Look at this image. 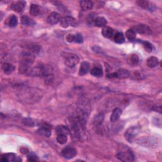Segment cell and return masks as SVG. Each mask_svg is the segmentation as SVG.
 Returning a JSON list of instances; mask_svg holds the SVG:
<instances>
[{
  "mask_svg": "<svg viewBox=\"0 0 162 162\" xmlns=\"http://www.w3.org/2000/svg\"><path fill=\"white\" fill-rule=\"evenodd\" d=\"M140 129L137 126H132L129 128L125 133V137H126V140L129 142H133L135 137L139 133Z\"/></svg>",
  "mask_w": 162,
  "mask_h": 162,
  "instance_id": "6da1fadb",
  "label": "cell"
},
{
  "mask_svg": "<svg viewBox=\"0 0 162 162\" xmlns=\"http://www.w3.org/2000/svg\"><path fill=\"white\" fill-rule=\"evenodd\" d=\"M117 157L122 161H132L134 160V155L130 150H125L118 152Z\"/></svg>",
  "mask_w": 162,
  "mask_h": 162,
  "instance_id": "7a4b0ae2",
  "label": "cell"
},
{
  "mask_svg": "<svg viewBox=\"0 0 162 162\" xmlns=\"http://www.w3.org/2000/svg\"><path fill=\"white\" fill-rule=\"evenodd\" d=\"M79 62V58L75 54H69L65 57V64L68 67H73L78 64Z\"/></svg>",
  "mask_w": 162,
  "mask_h": 162,
  "instance_id": "3957f363",
  "label": "cell"
},
{
  "mask_svg": "<svg viewBox=\"0 0 162 162\" xmlns=\"http://www.w3.org/2000/svg\"><path fill=\"white\" fill-rule=\"evenodd\" d=\"M60 25L63 28H67L69 26L76 27L77 25V22L75 18L70 16H66L62 18L60 21Z\"/></svg>",
  "mask_w": 162,
  "mask_h": 162,
  "instance_id": "277c9868",
  "label": "cell"
},
{
  "mask_svg": "<svg viewBox=\"0 0 162 162\" xmlns=\"http://www.w3.org/2000/svg\"><path fill=\"white\" fill-rule=\"evenodd\" d=\"M77 155V151L73 147H67L63 150L62 151V155L64 158L70 160L75 157Z\"/></svg>",
  "mask_w": 162,
  "mask_h": 162,
  "instance_id": "5b68a950",
  "label": "cell"
},
{
  "mask_svg": "<svg viewBox=\"0 0 162 162\" xmlns=\"http://www.w3.org/2000/svg\"><path fill=\"white\" fill-rule=\"evenodd\" d=\"M62 18L60 14L57 12H52L50 13L47 18V22L51 25L57 24L59 22L61 21Z\"/></svg>",
  "mask_w": 162,
  "mask_h": 162,
  "instance_id": "8992f818",
  "label": "cell"
},
{
  "mask_svg": "<svg viewBox=\"0 0 162 162\" xmlns=\"http://www.w3.org/2000/svg\"><path fill=\"white\" fill-rule=\"evenodd\" d=\"M134 32H137L141 34L149 35L151 34V32L150 27L144 24L138 25L134 27Z\"/></svg>",
  "mask_w": 162,
  "mask_h": 162,
  "instance_id": "52a82bcc",
  "label": "cell"
},
{
  "mask_svg": "<svg viewBox=\"0 0 162 162\" xmlns=\"http://www.w3.org/2000/svg\"><path fill=\"white\" fill-rule=\"evenodd\" d=\"M38 132L40 135L44 137H49L52 135V131H51L50 126H48L47 124H43L41 126L38 131Z\"/></svg>",
  "mask_w": 162,
  "mask_h": 162,
  "instance_id": "ba28073f",
  "label": "cell"
},
{
  "mask_svg": "<svg viewBox=\"0 0 162 162\" xmlns=\"http://www.w3.org/2000/svg\"><path fill=\"white\" fill-rule=\"evenodd\" d=\"M67 40L69 43H82L84 39L83 37L80 34H77L76 35L73 34H69L67 37Z\"/></svg>",
  "mask_w": 162,
  "mask_h": 162,
  "instance_id": "9c48e42d",
  "label": "cell"
},
{
  "mask_svg": "<svg viewBox=\"0 0 162 162\" xmlns=\"http://www.w3.org/2000/svg\"><path fill=\"white\" fill-rule=\"evenodd\" d=\"M1 161L3 162H7V161H22L20 158L17 157L16 155L13 153H8L3 155L1 157Z\"/></svg>",
  "mask_w": 162,
  "mask_h": 162,
  "instance_id": "30bf717a",
  "label": "cell"
},
{
  "mask_svg": "<svg viewBox=\"0 0 162 162\" xmlns=\"http://www.w3.org/2000/svg\"><path fill=\"white\" fill-rule=\"evenodd\" d=\"M25 6V2L23 1H17L15 3H13L12 6V8L15 12H17L18 13L22 12L24 10V8Z\"/></svg>",
  "mask_w": 162,
  "mask_h": 162,
  "instance_id": "8fae6325",
  "label": "cell"
},
{
  "mask_svg": "<svg viewBox=\"0 0 162 162\" xmlns=\"http://www.w3.org/2000/svg\"><path fill=\"white\" fill-rule=\"evenodd\" d=\"M122 115V110L119 108H116L113 110V112L111 115L110 120L111 122H115L117 121Z\"/></svg>",
  "mask_w": 162,
  "mask_h": 162,
  "instance_id": "7c38bea8",
  "label": "cell"
},
{
  "mask_svg": "<svg viewBox=\"0 0 162 162\" xmlns=\"http://www.w3.org/2000/svg\"><path fill=\"white\" fill-rule=\"evenodd\" d=\"M102 34L105 38L110 39L115 36V31L110 27H105L102 31Z\"/></svg>",
  "mask_w": 162,
  "mask_h": 162,
  "instance_id": "4fadbf2b",
  "label": "cell"
},
{
  "mask_svg": "<svg viewBox=\"0 0 162 162\" xmlns=\"http://www.w3.org/2000/svg\"><path fill=\"white\" fill-rule=\"evenodd\" d=\"M80 4L81 8L84 11L91 10L94 6L93 3L91 1H81L80 2Z\"/></svg>",
  "mask_w": 162,
  "mask_h": 162,
  "instance_id": "5bb4252c",
  "label": "cell"
},
{
  "mask_svg": "<svg viewBox=\"0 0 162 162\" xmlns=\"http://www.w3.org/2000/svg\"><path fill=\"white\" fill-rule=\"evenodd\" d=\"M89 70V64L88 62H84L81 63L79 69V75L82 76H84Z\"/></svg>",
  "mask_w": 162,
  "mask_h": 162,
  "instance_id": "9a60e30c",
  "label": "cell"
},
{
  "mask_svg": "<svg viewBox=\"0 0 162 162\" xmlns=\"http://www.w3.org/2000/svg\"><path fill=\"white\" fill-rule=\"evenodd\" d=\"M94 24L96 27H105V25L107 24V20H106L104 17H99L96 18Z\"/></svg>",
  "mask_w": 162,
  "mask_h": 162,
  "instance_id": "2e32d148",
  "label": "cell"
},
{
  "mask_svg": "<svg viewBox=\"0 0 162 162\" xmlns=\"http://www.w3.org/2000/svg\"><path fill=\"white\" fill-rule=\"evenodd\" d=\"M158 64L159 60L155 57H151L147 60V66L150 68H155L156 66H158Z\"/></svg>",
  "mask_w": 162,
  "mask_h": 162,
  "instance_id": "e0dca14e",
  "label": "cell"
},
{
  "mask_svg": "<svg viewBox=\"0 0 162 162\" xmlns=\"http://www.w3.org/2000/svg\"><path fill=\"white\" fill-rule=\"evenodd\" d=\"M115 76H116V78H126L130 76V72L125 69H121L118 70L117 72H115Z\"/></svg>",
  "mask_w": 162,
  "mask_h": 162,
  "instance_id": "ac0fdd59",
  "label": "cell"
},
{
  "mask_svg": "<svg viewBox=\"0 0 162 162\" xmlns=\"http://www.w3.org/2000/svg\"><path fill=\"white\" fill-rule=\"evenodd\" d=\"M3 70L4 73L6 74H10L12 73L13 71L15 70V67L13 65L10 63H5L3 64Z\"/></svg>",
  "mask_w": 162,
  "mask_h": 162,
  "instance_id": "d6986e66",
  "label": "cell"
},
{
  "mask_svg": "<svg viewBox=\"0 0 162 162\" xmlns=\"http://www.w3.org/2000/svg\"><path fill=\"white\" fill-rule=\"evenodd\" d=\"M56 132L58 134H65L67 135L70 132V131L67 127L65 126H58L56 129Z\"/></svg>",
  "mask_w": 162,
  "mask_h": 162,
  "instance_id": "ffe728a7",
  "label": "cell"
},
{
  "mask_svg": "<svg viewBox=\"0 0 162 162\" xmlns=\"http://www.w3.org/2000/svg\"><path fill=\"white\" fill-rule=\"evenodd\" d=\"M40 9L38 4H32L30 7V14L32 16H38L39 14Z\"/></svg>",
  "mask_w": 162,
  "mask_h": 162,
  "instance_id": "44dd1931",
  "label": "cell"
},
{
  "mask_svg": "<svg viewBox=\"0 0 162 162\" xmlns=\"http://www.w3.org/2000/svg\"><path fill=\"white\" fill-rule=\"evenodd\" d=\"M22 24L24 25L30 26L35 24L34 20L27 16H23L22 17Z\"/></svg>",
  "mask_w": 162,
  "mask_h": 162,
  "instance_id": "7402d4cb",
  "label": "cell"
},
{
  "mask_svg": "<svg viewBox=\"0 0 162 162\" xmlns=\"http://www.w3.org/2000/svg\"><path fill=\"white\" fill-rule=\"evenodd\" d=\"M91 73L92 76L94 77H100L103 76V70L100 67H94L91 70Z\"/></svg>",
  "mask_w": 162,
  "mask_h": 162,
  "instance_id": "603a6c76",
  "label": "cell"
},
{
  "mask_svg": "<svg viewBox=\"0 0 162 162\" xmlns=\"http://www.w3.org/2000/svg\"><path fill=\"white\" fill-rule=\"evenodd\" d=\"M114 41L118 44H122L124 42L125 38L122 32H118L114 36Z\"/></svg>",
  "mask_w": 162,
  "mask_h": 162,
  "instance_id": "cb8c5ba5",
  "label": "cell"
},
{
  "mask_svg": "<svg viewBox=\"0 0 162 162\" xmlns=\"http://www.w3.org/2000/svg\"><path fill=\"white\" fill-rule=\"evenodd\" d=\"M40 49H41L40 46L39 45H36V44H31L28 46V47H27L28 52L32 54L38 53V52H39Z\"/></svg>",
  "mask_w": 162,
  "mask_h": 162,
  "instance_id": "d4e9b609",
  "label": "cell"
},
{
  "mask_svg": "<svg viewBox=\"0 0 162 162\" xmlns=\"http://www.w3.org/2000/svg\"><path fill=\"white\" fill-rule=\"evenodd\" d=\"M127 38L131 41H133L136 39V32L132 29H129L126 32Z\"/></svg>",
  "mask_w": 162,
  "mask_h": 162,
  "instance_id": "484cf974",
  "label": "cell"
},
{
  "mask_svg": "<svg viewBox=\"0 0 162 162\" xmlns=\"http://www.w3.org/2000/svg\"><path fill=\"white\" fill-rule=\"evenodd\" d=\"M57 142L60 145L65 144L67 141V135L65 134H58L57 138Z\"/></svg>",
  "mask_w": 162,
  "mask_h": 162,
  "instance_id": "4316f807",
  "label": "cell"
},
{
  "mask_svg": "<svg viewBox=\"0 0 162 162\" xmlns=\"http://www.w3.org/2000/svg\"><path fill=\"white\" fill-rule=\"evenodd\" d=\"M8 24H9V26L11 27H16L18 24V18H17V17L14 15H12L10 18V20H9Z\"/></svg>",
  "mask_w": 162,
  "mask_h": 162,
  "instance_id": "83f0119b",
  "label": "cell"
},
{
  "mask_svg": "<svg viewBox=\"0 0 162 162\" xmlns=\"http://www.w3.org/2000/svg\"><path fill=\"white\" fill-rule=\"evenodd\" d=\"M141 43L142 44L145 49L147 51V52H152L153 49V45L150 43L147 42V41H142Z\"/></svg>",
  "mask_w": 162,
  "mask_h": 162,
  "instance_id": "f1b7e54d",
  "label": "cell"
},
{
  "mask_svg": "<svg viewBox=\"0 0 162 162\" xmlns=\"http://www.w3.org/2000/svg\"><path fill=\"white\" fill-rule=\"evenodd\" d=\"M130 62L133 65H137L139 62V58L137 54H132L131 57Z\"/></svg>",
  "mask_w": 162,
  "mask_h": 162,
  "instance_id": "f546056e",
  "label": "cell"
},
{
  "mask_svg": "<svg viewBox=\"0 0 162 162\" xmlns=\"http://www.w3.org/2000/svg\"><path fill=\"white\" fill-rule=\"evenodd\" d=\"M23 123H24L25 126H29V127H33L34 126V123L33 121H32V120L29 118H24V120H23Z\"/></svg>",
  "mask_w": 162,
  "mask_h": 162,
  "instance_id": "4dcf8cb0",
  "label": "cell"
},
{
  "mask_svg": "<svg viewBox=\"0 0 162 162\" xmlns=\"http://www.w3.org/2000/svg\"><path fill=\"white\" fill-rule=\"evenodd\" d=\"M27 160L31 162H34L38 161V157L34 153H31L27 156Z\"/></svg>",
  "mask_w": 162,
  "mask_h": 162,
  "instance_id": "1f68e13d",
  "label": "cell"
},
{
  "mask_svg": "<svg viewBox=\"0 0 162 162\" xmlns=\"http://www.w3.org/2000/svg\"><path fill=\"white\" fill-rule=\"evenodd\" d=\"M137 3L141 7L143 8H148V2L146 1H137Z\"/></svg>",
  "mask_w": 162,
  "mask_h": 162,
  "instance_id": "d6a6232c",
  "label": "cell"
}]
</instances>
